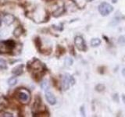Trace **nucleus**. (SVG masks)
I'll list each match as a JSON object with an SVG mask.
<instances>
[{"label": "nucleus", "instance_id": "nucleus-1", "mask_svg": "<svg viewBox=\"0 0 125 117\" xmlns=\"http://www.w3.org/2000/svg\"><path fill=\"white\" fill-rule=\"evenodd\" d=\"M28 69L31 72L34 77H38L40 79L45 70V66L40 60L34 58L28 64Z\"/></svg>", "mask_w": 125, "mask_h": 117}, {"label": "nucleus", "instance_id": "nucleus-2", "mask_svg": "<svg viewBox=\"0 0 125 117\" xmlns=\"http://www.w3.org/2000/svg\"><path fill=\"white\" fill-rule=\"evenodd\" d=\"M16 98L22 104H28L31 101V93L28 90L20 88L16 91Z\"/></svg>", "mask_w": 125, "mask_h": 117}, {"label": "nucleus", "instance_id": "nucleus-3", "mask_svg": "<svg viewBox=\"0 0 125 117\" xmlns=\"http://www.w3.org/2000/svg\"><path fill=\"white\" fill-rule=\"evenodd\" d=\"M31 18L36 23H42L44 22L45 20L46 21L47 20L46 11L42 9V8H37V9H35L32 12Z\"/></svg>", "mask_w": 125, "mask_h": 117}, {"label": "nucleus", "instance_id": "nucleus-4", "mask_svg": "<svg viewBox=\"0 0 125 117\" xmlns=\"http://www.w3.org/2000/svg\"><path fill=\"white\" fill-rule=\"evenodd\" d=\"M16 47V43L12 40L0 41V53L6 54L10 53Z\"/></svg>", "mask_w": 125, "mask_h": 117}, {"label": "nucleus", "instance_id": "nucleus-5", "mask_svg": "<svg viewBox=\"0 0 125 117\" xmlns=\"http://www.w3.org/2000/svg\"><path fill=\"white\" fill-rule=\"evenodd\" d=\"M75 84V80L70 74L66 73L62 77V88L64 91H67L70 85H73Z\"/></svg>", "mask_w": 125, "mask_h": 117}, {"label": "nucleus", "instance_id": "nucleus-6", "mask_svg": "<svg viewBox=\"0 0 125 117\" xmlns=\"http://www.w3.org/2000/svg\"><path fill=\"white\" fill-rule=\"evenodd\" d=\"M113 10V7L110 4H109L107 2H103L99 6V12L103 17H105V16L110 14V13Z\"/></svg>", "mask_w": 125, "mask_h": 117}, {"label": "nucleus", "instance_id": "nucleus-7", "mask_svg": "<svg viewBox=\"0 0 125 117\" xmlns=\"http://www.w3.org/2000/svg\"><path fill=\"white\" fill-rule=\"evenodd\" d=\"M74 43L77 47V49L80 51H85L86 50V44L84 39L81 36H77L74 38Z\"/></svg>", "mask_w": 125, "mask_h": 117}, {"label": "nucleus", "instance_id": "nucleus-8", "mask_svg": "<svg viewBox=\"0 0 125 117\" xmlns=\"http://www.w3.org/2000/svg\"><path fill=\"white\" fill-rule=\"evenodd\" d=\"M63 12H64V5L62 2H60V5H58V4L56 5V10L53 11L52 14L54 17H57L63 13Z\"/></svg>", "mask_w": 125, "mask_h": 117}, {"label": "nucleus", "instance_id": "nucleus-9", "mask_svg": "<svg viewBox=\"0 0 125 117\" xmlns=\"http://www.w3.org/2000/svg\"><path fill=\"white\" fill-rule=\"evenodd\" d=\"M45 98L50 105H55L56 103V97L54 96V95L52 93H51L48 91H45Z\"/></svg>", "mask_w": 125, "mask_h": 117}, {"label": "nucleus", "instance_id": "nucleus-10", "mask_svg": "<svg viewBox=\"0 0 125 117\" xmlns=\"http://www.w3.org/2000/svg\"><path fill=\"white\" fill-rule=\"evenodd\" d=\"M15 20V17L12 14H6L5 15V17L3 18V22L5 23V24L7 26H10L13 23Z\"/></svg>", "mask_w": 125, "mask_h": 117}, {"label": "nucleus", "instance_id": "nucleus-11", "mask_svg": "<svg viewBox=\"0 0 125 117\" xmlns=\"http://www.w3.org/2000/svg\"><path fill=\"white\" fill-rule=\"evenodd\" d=\"M23 64H20L12 69V73L14 74L15 76H19V75H21L23 72Z\"/></svg>", "mask_w": 125, "mask_h": 117}, {"label": "nucleus", "instance_id": "nucleus-12", "mask_svg": "<svg viewBox=\"0 0 125 117\" xmlns=\"http://www.w3.org/2000/svg\"><path fill=\"white\" fill-rule=\"evenodd\" d=\"M79 9H83L87 4V0H71Z\"/></svg>", "mask_w": 125, "mask_h": 117}, {"label": "nucleus", "instance_id": "nucleus-13", "mask_svg": "<svg viewBox=\"0 0 125 117\" xmlns=\"http://www.w3.org/2000/svg\"><path fill=\"white\" fill-rule=\"evenodd\" d=\"M23 33V29L21 26H19L17 27H16L13 30V35L16 38H19Z\"/></svg>", "mask_w": 125, "mask_h": 117}, {"label": "nucleus", "instance_id": "nucleus-14", "mask_svg": "<svg viewBox=\"0 0 125 117\" xmlns=\"http://www.w3.org/2000/svg\"><path fill=\"white\" fill-rule=\"evenodd\" d=\"M41 88L42 90H45V91H48L49 88V83L48 80H45L41 84Z\"/></svg>", "mask_w": 125, "mask_h": 117}, {"label": "nucleus", "instance_id": "nucleus-15", "mask_svg": "<svg viewBox=\"0 0 125 117\" xmlns=\"http://www.w3.org/2000/svg\"><path fill=\"white\" fill-rule=\"evenodd\" d=\"M101 44V40L99 38H93L91 41V45L92 47H98Z\"/></svg>", "mask_w": 125, "mask_h": 117}, {"label": "nucleus", "instance_id": "nucleus-16", "mask_svg": "<svg viewBox=\"0 0 125 117\" xmlns=\"http://www.w3.org/2000/svg\"><path fill=\"white\" fill-rule=\"evenodd\" d=\"M17 83V79L16 77H11L8 80V84L10 86H14Z\"/></svg>", "mask_w": 125, "mask_h": 117}, {"label": "nucleus", "instance_id": "nucleus-17", "mask_svg": "<svg viewBox=\"0 0 125 117\" xmlns=\"http://www.w3.org/2000/svg\"><path fill=\"white\" fill-rule=\"evenodd\" d=\"M64 62H65V65L66 66H70L72 64H73V59L71 58H70V57H66L65 58V60H64Z\"/></svg>", "mask_w": 125, "mask_h": 117}, {"label": "nucleus", "instance_id": "nucleus-18", "mask_svg": "<svg viewBox=\"0 0 125 117\" xmlns=\"http://www.w3.org/2000/svg\"><path fill=\"white\" fill-rule=\"evenodd\" d=\"M95 90H96L97 91H99V92L103 91L104 90H105V85L103 84H97V85H96V87H95Z\"/></svg>", "mask_w": 125, "mask_h": 117}, {"label": "nucleus", "instance_id": "nucleus-19", "mask_svg": "<svg viewBox=\"0 0 125 117\" xmlns=\"http://www.w3.org/2000/svg\"><path fill=\"white\" fill-rule=\"evenodd\" d=\"M0 69H7V65L5 60L0 59Z\"/></svg>", "mask_w": 125, "mask_h": 117}, {"label": "nucleus", "instance_id": "nucleus-20", "mask_svg": "<svg viewBox=\"0 0 125 117\" xmlns=\"http://www.w3.org/2000/svg\"><path fill=\"white\" fill-rule=\"evenodd\" d=\"M118 43L122 45H125V37L124 36H120L118 39Z\"/></svg>", "mask_w": 125, "mask_h": 117}, {"label": "nucleus", "instance_id": "nucleus-21", "mask_svg": "<svg viewBox=\"0 0 125 117\" xmlns=\"http://www.w3.org/2000/svg\"><path fill=\"white\" fill-rule=\"evenodd\" d=\"M0 116H3V117H13V115L11 114V113H10V112H2V113H1Z\"/></svg>", "mask_w": 125, "mask_h": 117}, {"label": "nucleus", "instance_id": "nucleus-22", "mask_svg": "<svg viewBox=\"0 0 125 117\" xmlns=\"http://www.w3.org/2000/svg\"><path fill=\"white\" fill-rule=\"evenodd\" d=\"M7 35V31L6 30H2L0 31V38H3Z\"/></svg>", "mask_w": 125, "mask_h": 117}, {"label": "nucleus", "instance_id": "nucleus-23", "mask_svg": "<svg viewBox=\"0 0 125 117\" xmlns=\"http://www.w3.org/2000/svg\"><path fill=\"white\" fill-rule=\"evenodd\" d=\"M113 98L115 101H116V102H118L119 101V98H118V95H117V94H114V95H113Z\"/></svg>", "mask_w": 125, "mask_h": 117}, {"label": "nucleus", "instance_id": "nucleus-24", "mask_svg": "<svg viewBox=\"0 0 125 117\" xmlns=\"http://www.w3.org/2000/svg\"><path fill=\"white\" fill-rule=\"evenodd\" d=\"M81 115L84 116H85V112H84V106H81Z\"/></svg>", "mask_w": 125, "mask_h": 117}, {"label": "nucleus", "instance_id": "nucleus-25", "mask_svg": "<svg viewBox=\"0 0 125 117\" xmlns=\"http://www.w3.org/2000/svg\"><path fill=\"white\" fill-rule=\"evenodd\" d=\"M122 75H123L124 77H125V68H124V69H122Z\"/></svg>", "mask_w": 125, "mask_h": 117}, {"label": "nucleus", "instance_id": "nucleus-26", "mask_svg": "<svg viewBox=\"0 0 125 117\" xmlns=\"http://www.w3.org/2000/svg\"><path fill=\"white\" fill-rule=\"evenodd\" d=\"M5 2H6V0H0V4H1V5H3V4L5 3Z\"/></svg>", "mask_w": 125, "mask_h": 117}, {"label": "nucleus", "instance_id": "nucleus-27", "mask_svg": "<svg viewBox=\"0 0 125 117\" xmlns=\"http://www.w3.org/2000/svg\"><path fill=\"white\" fill-rule=\"evenodd\" d=\"M122 100L124 101V103H125V95H122Z\"/></svg>", "mask_w": 125, "mask_h": 117}, {"label": "nucleus", "instance_id": "nucleus-28", "mask_svg": "<svg viewBox=\"0 0 125 117\" xmlns=\"http://www.w3.org/2000/svg\"><path fill=\"white\" fill-rule=\"evenodd\" d=\"M117 1H118V0H112V2L113 3H116Z\"/></svg>", "mask_w": 125, "mask_h": 117}, {"label": "nucleus", "instance_id": "nucleus-29", "mask_svg": "<svg viewBox=\"0 0 125 117\" xmlns=\"http://www.w3.org/2000/svg\"><path fill=\"white\" fill-rule=\"evenodd\" d=\"M1 23H2V20H1V17H0V26H1Z\"/></svg>", "mask_w": 125, "mask_h": 117}, {"label": "nucleus", "instance_id": "nucleus-30", "mask_svg": "<svg viewBox=\"0 0 125 117\" xmlns=\"http://www.w3.org/2000/svg\"><path fill=\"white\" fill-rule=\"evenodd\" d=\"M45 1H51V0H45Z\"/></svg>", "mask_w": 125, "mask_h": 117}]
</instances>
